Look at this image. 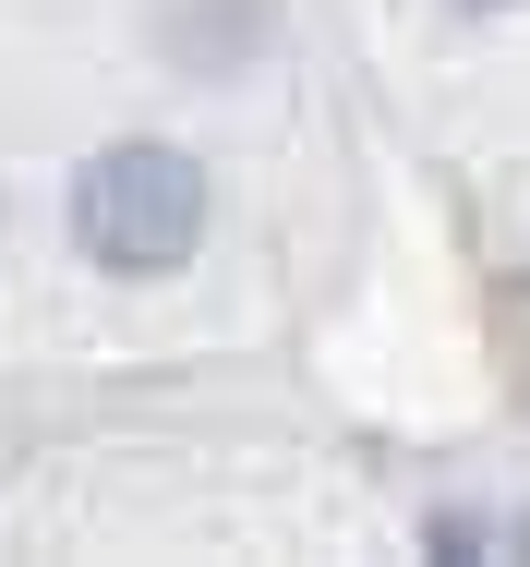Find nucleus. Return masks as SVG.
I'll use <instances>...</instances> for the list:
<instances>
[{
  "instance_id": "nucleus-1",
  "label": "nucleus",
  "mask_w": 530,
  "mask_h": 567,
  "mask_svg": "<svg viewBox=\"0 0 530 567\" xmlns=\"http://www.w3.org/2000/svg\"><path fill=\"white\" fill-rule=\"evenodd\" d=\"M73 241L108 278H169L206 241V169L181 145H97L73 169Z\"/></svg>"
},
{
  "instance_id": "nucleus-2",
  "label": "nucleus",
  "mask_w": 530,
  "mask_h": 567,
  "mask_svg": "<svg viewBox=\"0 0 530 567\" xmlns=\"http://www.w3.org/2000/svg\"><path fill=\"white\" fill-rule=\"evenodd\" d=\"M458 12H507V0H458Z\"/></svg>"
}]
</instances>
